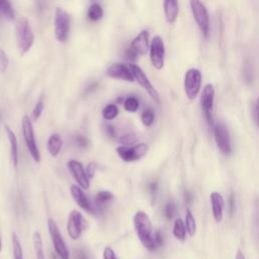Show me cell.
<instances>
[{
	"mask_svg": "<svg viewBox=\"0 0 259 259\" xmlns=\"http://www.w3.org/2000/svg\"><path fill=\"white\" fill-rule=\"evenodd\" d=\"M75 141H76V144H77L80 148H87L88 145H89V141H88L86 138L82 137V136H77V137L75 138Z\"/></svg>",
	"mask_w": 259,
	"mask_h": 259,
	"instance_id": "cell-41",
	"label": "cell"
},
{
	"mask_svg": "<svg viewBox=\"0 0 259 259\" xmlns=\"http://www.w3.org/2000/svg\"><path fill=\"white\" fill-rule=\"evenodd\" d=\"M0 17H4L8 20L14 18V11L9 0H0Z\"/></svg>",
	"mask_w": 259,
	"mask_h": 259,
	"instance_id": "cell-26",
	"label": "cell"
},
{
	"mask_svg": "<svg viewBox=\"0 0 259 259\" xmlns=\"http://www.w3.org/2000/svg\"><path fill=\"white\" fill-rule=\"evenodd\" d=\"M254 74H255V71L252 63L248 59H246L243 65V70H242V76H243L244 82L246 84L252 83L254 80Z\"/></svg>",
	"mask_w": 259,
	"mask_h": 259,
	"instance_id": "cell-24",
	"label": "cell"
},
{
	"mask_svg": "<svg viewBox=\"0 0 259 259\" xmlns=\"http://www.w3.org/2000/svg\"><path fill=\"white\" fill-rule=\"evenodd\" d=\"M150 60L153 67L157 70H161L164 67L165 59V46L163 39L156 35L153 37L150 44Z\"/></svg>",
	"mask_w": 259,
	"mask_h": 259,
	"instance_id": "cell-12",
	"label": "cell"
},
{
	"mask_svg": "<svg viewBox=\"0 0 259 259\" xmlns=\"http://www.w3.org/2000/svg\"><path fill=\"white\" fill-rule=\"evenodd\" d=\"M202 75L198 69L191 68L186 71L184 75V92L189 100H193L198 95L201 88Z\"/></svg>",
	"mask_w": 259,
	"mask_h": 259,
	"instance_id": "cell-5",
	"label": "cell"
},
{
	"mask_svg": "<svg viewBox=\"0 0 259 259\" xmlns=\"http://www.w3.org/2000/svg\"><path fill=\"white\" fill-rule=\"evenodd\" d=\"M189 6L194 20L205 39L209 36V15L205 5L200 0H189Z\"/></svg>",
	"mask_w": 259,
	"mask_h": 259,
	"instance_id": "cell-3",
	"label": "cell"
},
{
	"mask_svg": "<svg viewBox=\"0 0 259 259\" xmlns=\"http://www.w3.org/2000/svg\"><path fill=\"white\" fill-rule=\"evenodd\" d=\"M157 188H158V184H157V182H153V183H151V184H150V191H151L152 193L156 192V191H157Z\"/></svg>",
	"mask_w": 259,
	"mask_h": 259,
	"instance_id": "cell-46",
	"label": "cell"
},
{
	"mask_svg": "<svg viewBox=\"0 0 259 259\" xmlns=\"http://www.w3.org/2000/svg\"><path fill=\"white\" fill-rule=\"evenodd\" d=\"M124 55H125V58H126L130 62H136V61H137V58H138V56H139L131 47L125 50Z\"/></svg>",
	"mask_w": 259,
	"mask_h": 259,
	"instance_id": "cell-39",
	"label": "cell"
},
{
	"mask_svg": "<svg viewBox=\"0 0 259 259\" xmlns=\"http://www.w3.org/2000/svg\"><path fill=\"white\" fill-rule=\"evenodd\" d=\"M63 147V141L58 134H53L48 140V151L52 157H57Z\"/></svg>",
	"mask_w": 259,
	"mask_h": 259,
	"instance_id": "cell-21",
	"label": "cell"
},
{
	"mask_svg": "<svg viewBox=\"0 0 259 259\" xmlns=\"http://www.w3.org/2000/svg\"><path fill=\"white\" fill-rule=\"evenodd\" d=\"M186 227H185V223L181 220V219H176L175 222H174V225H173V236L181 241V242H184L185 241V238H186Z\"/></svg>",
	"mask_w": 259,
	"mask_h": 259,
	"instance_id": "cell-23",
	"label": "cell"
},
{
	"mask_svg": "<svg viewBox=\"0 0 259 259\" xmlns=\"http://www.w3.org/2000/svg\"><path fill=\"white\" fill-rule=\"evenodd\" d=\"M102 255H103V259H117L113 249L111 247H108V246L103 249Z\"/></svg>",
	"mask_w": 259,
	"mask_h": 259,
	"instance_id": "cell-37",
	"label": "cell"
},
{
	"mask_svg": "<svg viewBox=\"0 0 259 259\" xmlns=\"http://www.w3.org/2000/svg\"><path fill=\"white\" fill-rule=\"evenodd\" d=\"M209 199H210V205H211L213 220L217 223H221L224 218V207H225L224 197L218 191H213L210 193Z\"/></svg>",
	"mask_w": 259,
	"mask_h": 259,
	"instance_id": "cell-17",
	"label": "cell"
},
{
	"mask_svg": "<svg viewBox=\"0 0 259 259\" xmlns=\"http://www.w3.org/2000/svg\"><path fill=\"white\" fill-rule=\"evenodd\" d=\"M132 72H133V75H134V78L135 80L139 83V85L141 87H143L147 93L150 95V97L152 99H154L156 102H160V97H159V93L158 91L154 88V86L152 85V83L150 82V80L148 79L147 75L144 73V71L139 67L137 66L136 64L132 63L128 65Z\"/></svg>",
	"mask_w": 259,
	"mask_h": 259,
	"instance_id": "cell-13",
	"label": "cell"
},
{
	"mask_svg": "<svg viewBox=\"0 0 259 259\" xmlns=\"http://www.w3.org/2000/svg\"><path fill=\"white\" fill-rule=\"evenodd\" d=\"M133 222L137 236L140 242L144 245V247L149 251L156 250L158 247L154 239L152 222L147 212L143 210L137 211L136 214L134 215Z\"/></svg>",
	"mask_w": 259,
	"mask_h": 259,
	"instance_id": "cell-1",
	"label": "cell"
},
{
	"mask_svg": "<svg viewBox=\"0 0 259 259\" xmlns=\"http://www.w3.org/2000/svg\"><path fill=\"white\" fill-rule=\"evenodd\" d=\"M184 196H185V200H187L188 202H190L191 201V194H190V192L189 191H185V193H184Z\"/></svg>",
	"mask_w": 259,
	"mask_h": 259,
	"instance_id": "cell-47",
	"label": "cell"
},
{
	"mask_svg": "<svg viewBox=\"0 0 259 259\" xmlns=\"http://www.w3.org/2000/svg\"><path fill=\"white\" fill-rule=\"evenodd\" d=\"M163 9L167 22L170 24L174 23L179 13L178 0H163Z\"/></svg>",
	"mask_w": 259,
	"mask_h": 259,
	"instance_id": "cell-19",
	"label": "cell"
},
{
	"mask_svg": "<svg viewBox=\"0 0 259 259\" xmlns=\"http://www.w3.org/2000/svg\"><path fill=\"white\" fill-rule=\"evenodd\" d=\"M87 15H88L89 19L92 21H98L99 19H101L103 16V9H102L101 5L98 3L91 4V6L88 9Z\"/></svg>",
	"mask_w": 259,
	"mask_h": 259,
	"instance_id": "cell-27",
	"label": "cell"
},
{
	"mask_svg": "<svg viewBox=\"0 0 259 259\" xmlns=\"http://www.w3.org/2000/svg\"><path fill=\"white\" fill-rule=\"evenodd\" d=\"M213 102H214V87L212 84L208 83L202 89V93L200 96V105L207 123L211 126H213V119H212Z\"/></svg>",
	"mask_w": 259,
	"mask_h": 259,
	"instance_id": "cell-11",
	"label": "cell"
},
{
	"mask_svg": "<svg viewBox=\"0 0 259 259\" xmlns=\"http://www.w3.org/2000/svg\"><path fill=\"white\" fill-rule=\"evenodd\" d=\"M16 44L21 55L27 53L34 40V35L26 17H20L15 24Z\"/></svg>",
	"mask_w": 259,
	"mask_h": 259,
	"instance_id": "cell-2",
	"label": "cell"
},
{
	"mask_svg": "<svg viewBox=\"0 0 259 259\" xmlns=\"http://www.w3.org/2000/svg\"><path fill=\"white\" fill-rule=\"evenodd\" d=\"M70 30V18L66 11L61 8L56 9L55 13V36L60 42H65Z\"/></svg>",
	"mask_w": 259,
	"mask_h": 259,
	"instance_id": "cell-9",
	"label": "cell"
},
{
	"mask_svg": "<svg viewBox=\"0 0 259 259\" xmlns=\"http://www.w3.org/2000/svg\"><path fill=\"white\" fill-rule=\"evenodd\" d=\"M96 169H97V164H96L95 162H90V163H88V165L86 166V169H85V170H86V173H87V175H88L89 178L94 177Z\"/></svg>",
	"mask_w": 259,
	"mask_h": 259,
	"instance_id": "cell-38",
	"label": "cell"
},
{
	"mask_svg": "<svg viewBox=\"0 0 259 259\" xmlns=\"http://www.w3.org/2000/svg\"><path fill=\"white\" fill-rule=\"evenodd\" d=\"M154 239H155V242H156V245L158 248L162 247L164 245V241H163V238H162L160 232L154 233Z\"/></svg>",
	"mask_w": 259,
	"mask_h": 259,
	"instance_id": "cell-43",
	"label": "cell"
},
{
	"mask_svg": "<svg viewBox=\"0 0 259 259\" xmlns=\"http://www.w3.org/2000/svg\"><path fill=\"white\" fill-rule=\"evenodd\" d=\"M212 128L218 149L223 154H230L232 152V142L228 127L223 122H218L213 124Z\"/></svg>",
	"mask_w": 259,
	"mask_h": 259,
	"instance_id": "cell-10",
	"label": "cell"
},
{
	"mask_svg": "<svg viewBox=\"0 0 259 259\" xmlns=\"http://www.w3.org/2000/svg\"><path fill=\"white\" fill-rule=\"evenodd\" d=\"M139 106H140V102L138 98L135 96H130L125 98L123 101V107L128 112H136L139 109Z\"/></svg>",
	"mask_w": 259,
	"mask_h": 259,
	"instance_id": "cell-32",
	"label": "cell"
},
{
	"mask_svg": "<svg viewBox=\"0 0 259 259\" xmlns=\"http://www.w3.org/2000/svg\"><path fill=\"white\" fill-rule=\"evenodd\" d=\"M11 242H12V253L13 259H24L23 250L21 247V243L16 233L11 234Z\"/></svg>",
	"mask_w": 259,
	"mask_h": 259,
	"instance_id": "cell-25",
	"label": "cell"
},
{
	"mask_svg": "<svg viewBox=\"0 0 259 259\" xmlns=\"http://www.w3.org/2000/svg\"><path fill=\"white\" fill-rule=\"evenodd\" d=\"M229 212L230 215H233L235 212V194L233 191L230 193L229 197Z\"/></svg>",
	"mask_w": 259,
	"mask_h": 259,
	"instance_id": "cell-42",
	"label": "cell"
},
{
	"mask_svg": "<svg viewBox=\"0 0 259 259\" xmlns=\"http://www.w3.org/2000/svg\"><path fill=\"white\" fill-rule=\"evenodd\" d=\"M235 259H246V258H245L244 253H243L240 249H238V250H237L236 255H235Z\"/></svg>",
	"mask_w": 259,
	"mask_h": 259,
	"instance_id": "cell-45",
	"label": "cell"
},
{
	"mask_svg": "<svg viewBox=\"0 0 259 259\" xmlns=\"http://www.w3.org/2000/svg\"><path fill=\"white\" fill-rule=\"evenodd\" d=\"M118 114V107L115 104H107L102 109V117L105 120H112L114 119Z\"/></svg>",
	"mask_w": 259,
	"mask_h": 259,
	"instance_id": "cell-29",
	"label": "cell"
},
{
	"mask_svg": "<svg viewBox=\"0 0 259 259\" xmlns=\"http://www.w3.org/2000/svg\"><path fill=\"white\" fill-rule=\"evenodd\" d=\"M164 214L168 220H171L174 218V215L176 214V205L174 204V202L170 201L168 203L165 204L164 206Z\"/></svg>",
	"mask_w": 259,
	"mask_h": 259,
	"instance_id": "cell-34",
	"label": "cell"
},
{
	"mask_svg": "<svg viewBox=\"0 0 259 259\" xmlns=\"http://www.w3.org/2000/svg\"><path fill=\"white\" fill-rule=\"evenodd\" d=\"M254 118L256 120V123L259 126V98L257 99V102H256L255 107H254Z\"/></svg>",
	"mask_w": 259,
	"mask_h": 259,
	"instance_id": "cell-44",
	"label": "cell"
},
{
	"mask_svg": "<svg viewBox=\"0 0 259 259\" xmlns=\"http://www.w3.org/2000/svg\"><path fill=\"white\" fill-rule=\"evenodd\" d=\"M5 133L9 142V147H10V157L12 160V164L14 167H17L18 165V143H17V138L14 132L10 128L8 124H5Z\"/></svg>",
	"mask_w": 259,
	"mask_h": 259,
	"instance_id": "cell-20",
	"label": "cell"
},
{
	"mask_svg": "<svg viewBox=\"0 0 259 259\" xmlns=\"http://www.w3.org/2000/svg\"><path fill=\"white\" fill-rule=\"evenodd\" d=\"M131 48L138 55H146L150 49L149 45V32L142 30L131 42Z\"/></svg>",
	"mask_w": 259,
	"mask_h": 259,
	"instance_id": "cell-18",
	"label": "cell"
},
{
	"mask_svg": "<svg viewBox=\"0 0 259 259\" xmlns=\"http://www.w3.org/2000/svg\"><path fill=\"white\" fill-rule=\"evenodd\" d=\"M32 243L34 248V253L36 259H46L45 252H44V244H42V238L38 231H34L32 234Z\"/></svg>",
	"mask_w": 259,
	"mask_h": 259,
	"instance_id": "cell-22",
	"label": "cell"
},
{
	"mask_svg": "<svg viewBox=\"0 0 259 259\" xmlns=\"http://www.w3.org/2000/svg\"><path fill=\"white\" fill-rule=\"evenodd\" d=\"M48 229L49 234L54 245V249L60 259H70V252L67 248V245L62 237V234L58 228V225L53 219L48 220Z\"/></svg>",
	"mask_w": 259,
	"mask_h": 259,
	"instance_id": "cell-6",
	"label": "cell"
},
{
	"mask_svg": "<svg viewBox=\"0 0 259 259\" xmlns=\"http://www.w3.org/2000/svg\"><path fill=\"white\" fill-rule=\"evenodd\" d=\"M104 133L111 139L116 138V132L115 127L112 124H104Z\"/></svg>",
	"mask_w": 259,
	"mask_h": 259,
	"instance_id": "cell-40",
	"label": "cell"
},
{
	"mask_svg": "<svg viewBox=\"0 0 259 259\" xmlns=\"http://www.w3.org/2000/svg\"><path fill=\"white\" fill-rule=\"evenodd\" d=\"M117 141L123 145V146H132L138 141V137L133 132H127L125 134H122L117 138Z\"/></svg>",
	"mask_w": 259,
	"mask_h": 259,
	"instance_id": "cell-31",
	"label": "cell"
},
{
	"mask_svg": "<svg viewBox=\"0 0 259 259\" xmlns=\"http://www.w3.org/2000/svg\"><path fill=\"white\" fill-rule=\"evenodd\" d=\"M44 101H42V98L40 97L39 99H38V101L36 102V104L34 105V108H33V110H32V116H33V119L34 120H36V119H38V117L40 116V114H41V112H42V110H44Z\"/></svg>",
	"mask_w": 259,
	"mask_h": 259,
	"instance_id": "cell-35",
	"label": "cell"
},
{
	"mask_svg": "<svg viewBox=\"0 0 259 259\" xmlns=\"http://www.w3.org/2000/svg\"><path fill=\"white\" fill-rule=\"evenodd\" d=\"M112 198H113V195H112V193L110 191H108V190H100V191L97 192V194L95 196V202H96V204L98 206H101V205L106 204L110 200H112Z\"/></svg>",
	"mask_w": 259,
	"mask_h": 259,
	"instance_id": "cell-30",
	"label": "cell"
},
{
	"mask_svg": "<svg viewBox=\"0 0 259 259\" xmlns=\"http://www.w3.org/2000/svg\"><path fill=\"white\" fill-rule=\"evenodd\" d=\"M154 119H155V113L152 109H145L142 113V116H141V120H142V123L145 125V126H151L154 122Z\"/></svg>",
	"mask_w": 259,
	"mask_h": 259,
	"instance_id": "cell-33",
	"label": "cell"
},
{
	"mask_svg": "<svg viewBox=\"0 0 259 259\" xmlns=\"http://www.w3.org/2000/svg\"><path fill=\"white\" fill-rule=\"evenodd\" d=\"M106 73H107V76L114 79H119L127 82H134L135 80L130 66H126L125 64H122V63H115L110 65Z\"/></svg>",
	"mask_w": 259,
	"mask_h": 259,
	"instance_id": "cell-16",
	"label": "cell"
},
{
	"mask_svg": "<svg viewBox=\"0 0 259 259\" xmlns=\"http://www.w3.org/2000/svg\"><path fill=\"white\" fill-rule=\"evenodd\" d=\"M8 67V57L6 53L0 48V71L4 73Z\"/></svg>",
	"mask_w": 259,
	"mask_h": 259,
	"instance_id": "cell-36",
	"label": "cell"
},
{
	"mask_svg": "<svg viewBox=\"0 0 259 259\" xmlns=\"http://www.w3.org/2000/svg\"><path fill=\"white\" fill-rule=\"evenodd\" d=\"M21 130H22V136L26 145V148L32 158V160L35 163L40 162V154L36 145L35 137H34V131L32 126V122L28 115H23L21 119Z\"/></svg>",
	"mask_w": 259,
	"mask_h": 259,
	"instance_id": "cell-4",
	"label": "cell"
},
{
	"mask_svg": "<svg viewBox=\"0 0 259 259\" xmlns=\"http://www.w3.org/2000/svg\"><path fill=\"white\" fill-rule=\"evenodd\" d=\"M2 250V241H1V236H0V252Z\"/></svg>",
	"mask_w": 259,
	"mask_h": 259,
	"instance_id": "cell-48",
	"label": "cell"
},
{
	"mask_svg": "<svg viewBox=\"0 0 259 259\" xmlns=\"http://www.w3.org/2000/svg\"><path fill=\"white\" fill-rule=\"evenodd\" d=\"M86 226V220L83 214L77 210L73 209L70 211L67 220V233L72 240H77L82 235L83 230Z\"/></svg>",
	"mask_w": 259,
	"mask_h": 259,
	"instance_id": "cell-8",
	"label": "cell"
},
{
	"mask_svg": "<svg viewBox=\"0 0 259 259\" xmlns=\"http://www.w3.org/2000/svg\"><path fill=\"white\" fill-rule=\"evenodd\" d=\"M185 227H186V231L189 234V236H193L195 234L196 231V223H195V219L191 212L190 209H186L185 212Z\"/></svg>",
	"mask_w": 259,
	"mask_h": 259,
	"instance_id": "cell-28",
	"label": "cell"
},
{
	"mask_svg": "<svg viewBox=\"0 0 259 259\" xmlns=\"http://www.w3.org/2000/svg\"><path fill=\"white\" fill-rule=\"evenodd\" d=\"M70 192L71 195L74 199V201L85 211L90 212V213H95L96 212V206H93L90 200L88 199L87 195L83 191V188L80 187L77 183L72 184L70 187Z\"/></svg>",
	"mask_w": 259,
	"mask_h": 259,
	"instance_id": "cell-15",
	"label": "cell"
},
{
	"mask_svg": "<svg viewBox=\"0 0 259 259\" xmlns=\"http://www.w3.org/2000/svg\"><path fill=\"white\" fill-rule=\"evenodd\" d=\"M67 166L76 183L83 189H88L90 187V178L88 177L82 163L72 159L67 162Z\"/></svg>",
	"mask_w": 259,
	"mask_h": 259,
	"instance_id": "cell-14",
	"label": "cell"
},
{
	"mask_svg": "<svg viewBox=\"0 0 259 259\" xmlns=\"http://www.w3.org/2000/svg\"><path fill=\"white\" fill-rule=\"evenodd\" d=\"M149 150L146 143H139L134 146H123L120 145L116 147L115 152L118 157L124 162H134L143 158Z\"/></svg>",
	"mask_w": 259,
	"mask_h": 259,
	"instance_id": "cell-7",
	"label": "cell"
}]
</instances>
